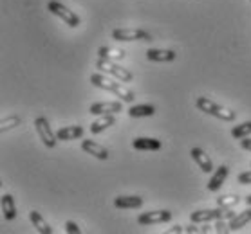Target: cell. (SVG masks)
<instances>
[{
    "mask_svg": "<svg viewBox=\"0 0 251 234\" xmlns=\"http://www.w3.org/2000/svg\"><path fill=\"white\" fill-rule=\"evenodd\" d=\"M132 148L134 149H141V151H155V149L163 148V143L157 141V139L152 137H137L132 141Z\"/></svg>",
    "mask_w": 251,
    "mask_h": 234,
    "instance_id": "cell-15",
    "label": "cell"
},
{
    "mask_svg": "<svg viewBox=\"0 0 251 234\" xmlns=\"http://www.w3.org/2000/svg\"><path fill=\"white\" fill-rule=\"evenodd\" d=\"M237 180H239V184H242V186H248V184H251V170H250V171L240 173L239 177H237Z\"/></svg>",
    "mask_w": 251,
    "mask_h": 234,
    "instance_id": "cell-28",
    "label": "cell"
},
{
    "mask_svg": "<svg viewBox=\"0 0 251 234\" xmlns=\"http://www.w3.org/2000/svg\"><path fill=\"white\" fill-rule=\"evenodd\" d=\"M195 106L197 110L201 112H204L208 115H213V117H217L221 121H226V123H231V121L237 119V112H233L231 108H226L223 105L215 103V101H211L210 97L206 96H201L195 99Z\"/></svg>",
    "mask_w": 251,
    "mask_h": 234,
    "instance_id": "cell-2",
    "label": "cell"
},
{
    "mask_svg": "<svg viewBox=\"0 0 251 234\" xmlns=\"http://www.w3.org/2000/svg\"><path fill=\"white\" fill-rule=\"evenodd\" d=\"M47 9H49V13H52L54 17L62 18L69 27H78L81 23L80 17H78L75 11H71L67 6H63L62 2H58V0H49V2H47Z\"/></svg>",
    "mask_w": 251,
    "mask_h": 234,
    "instance_id": "cell-5",
    "label": "cell"
},
{
    "mask_svg": "<svg viewBox=\"0 0 251 234\" xmlns=\"http://www.w3.org/2000/svg\"><path fill=\"white\" fill-rule=\"evenodd\" d=\"M240 204V196L239 194H223L217 198V206L219 207H233Z\"/></svg>",
    "mask_w": 251,
    "mask_h": 234,
    "instance_id": "cell-25",
    "label": "cell"
},
{
    "mask_svg": "<svg viewBox=\"0 0 251 234\" xmlns=\"http://www.w3.org/2000/svg\"><path fill=\"white\" fill-rule=\"evenodd\" d=\"M251 222V209H246L242 213H237L231 220H229V231H239V229L246 227Z\"/></svg>",
    "mask_w": 251,
    "mask_h": 234,
    "instance_id": "cell-21",
    "label": "cell"
},
{
    "mask_svg": "<svg viewBox=\"0 0 251 234\" xmlns=\"http://www.w3.org/2000/svg\"><path fill=\"white\" fill-rule=\"evenodd\" d=\"M155 114L154 105H134L128 108V115L132 119H139V117H152Z\"/></svg>",
    "mask_w": 251,
    "mask_h": 234,
    "instance_id": "cell-20",
    "label": "cell"
},
{
    "mask_svg": "<svg viewBox=\"0 0 251 234\" xmlns=\"http://www.w3.org/2000/svg\"><path fill=\"white\" fill-rule=\"evenodd\" d=\"M250 2H251V0H250Z\"/></svg>",
    "mask_w": 251,
    "mask_h": 234,
    "instance_id": "cell-31",
    "label": "cell"
},
{
    "mask_svg": "<svg viewBox=\"0 0 251 234\" xmlns=\"http://www.w3.org/2000/svg\"><path fill=\"white\" fill-rule=\"evenodd\" d=\"M20 123H22V119L18 115H7V117H4V119L0 121V131L4 133V131L11 130L15 126H20Z\"/></svg>",
    "mask_w": 251,
    "mask_h": 234,
    "instance_id": "cell-24",
    "label": "cell"
},
{
    "mask_svg": "<svg viewBox=\"0 0 251 234\" xmlns=\"http://www.w3.org/2000/svg\"><path fill=\"white\" fill-rule=\"evenodd\" d=\"M89 80H91V83L94 86L103 88V90H107V92H112L114 96H118L121 101H125V103H134V99H136V96H134V92H132L130 88H126V86L121 85V81L110 80V78H107L105 74H91Z\"/></svg>",
    "mask_w": 251,
    "mask_h": 234,
    "instance_id": "cell-1",
    "label": "cell"
},
{
    "mask_svg": "<svg viewBox=\"0 0 251 234\" xmlns=\"http://www.w3.org/2000/svg\"><path fill=\"white\" fill-rule=\"evenodd\" d=\"M34 130H36L38 137H40V141L44 143L46 148H54V146H56V141H58L56 131H52L47 117H44V115L36 117V119H34Z\"/></svg>",
    "mask_w": 251,
    "mask_h": 234,
    "instance_id": "cell-7",
    "label": "cell"
},
{
    "mask_svg": "<svg viewBox=\"0 0 251 234\" xmlns=\"http://www.w3.org/2000/svg\"><path fill=\"white\" fill-rule=\"evenodd\" d=\"M228 173H229V168H228V166H219L217 170L213 171L211 178L208 180V184H206V188H208V191H211V193H215V191H219V189L223 188L224 180L228 178Z\"/></svg>",
    "mask_w": 251,
    "mask_h": 234,
    "instance_id": "cell-12",
    "label": "cell"
},
{
    "mask_svg": "<svg viewBox=\"0 0 251 234\" xmlns=\"http://www.w3.org/2000/svg\"><path fill=\"white\" fill-rule=\"evenodd\" d=\"M83 128L80 125H73V126H62L60 130L56 131L58 141H75V139L83 137Z\"/></svg>",
    "mask_w": 251,
    "mask_h": 234,
    "instance_id": "cell-14",
    "label": "cell"
},
{
    "mask_svg": "<svg viewBox=\"0 0 251 234\" xmlns=\"http://www.w3.org/2000/svg\"><path fill=\"white\" fill-rule=\"evenodd\" d=\"M125 51L112 49V47H100V51H98V56L103 58V60H110V62H120L125 58Z\"/></svg>",
    "mask_w": 251,
    "mask_h": 234,
    "instance_id": "cell-22",
    "label": "cell"
},
{
    "mask_svg": "<svg viewBox=\"0 0 251 234\" xmlns=\"http://www.w3.org/2000/svg\"><path fill=\"white\" fill-rule=\"evenodd\" d=\"M176 58H177L176 51H170V49H149L147 51V60L149 62L168 63V62H174Z\"/></svg>",
    "mask_w": 251,
    "mask_h": 234,
    "instance_id": "cell-13",
    "label": "cell"
},
{
    "mask_svg": "<svg viewBox=\"0 0 251 234\" xmlns=\"http://www.w3.org/2000/svg\"><path fill=\"white\" fill-rule=\"evenodd\" d=\"M118 112H123V103L121 101H100V103H92L89 106V114L91 115L118 114Z\"/></svg>",
    "mask_w": 251,
    "mask_h": 234,
    "instance_id": "cell-9",
    "label": "cell"
},
{
    "mask_svg": "<svg viewBox=\"0 0 251 234\" xmlns=\"http://www.w3.org/2000/svg\"><path fill=\"white\" fill-rule=\"evenodd\" d=\"M65 231H67L69 234H80L81 229L78 227V223L73 222V220H69V222H65Z\"/></svg>",
    "mask_w": 251,
    "mask_h": 234,
    "instance_id": "cell-26",
    "label": "cell"
},
{
    "mask_svg": "<svg viewBox=\"0 0 251 234\" xmlns=\"http://www.w3.org/2000/svg\"><path fill=\"white\" fill-rule=\"evenodd\" d=\"M96 69L101 70V72H105V74L112 76V78H116V80L121 81V83H130V81H134V74H132L128 69L121 67L118 62H110V60L98 58Z\"/></svg>",
    "mask_w": 251,
    "mask_h": 234,
    "instance_id": "cell-4",
    "label": "cell"
},
{
    "mask_svg": "<svg viewBox=\"0 0 251 234\" xmlns=\"http://www.w3.org/2000/svg\"><path fill=\"white\" fill-rule=\"evenodd\" d=\"M237 213L231 207H217V209H199L190 214V220L194 223H210L217 220H231Z\"/></svg>",
    "mask_w": 251,
    "mask_h": 234,
    "instance_id": "cell-3",
    "label": "cell"
},
{
    "mask_svg": "<svg viewBox=\"0 0 251 234\" xmlns=\"http://www.w3.org/2000/svg\"><path fill=\"white\" fill-rule=\"evenodd\" d=\"M246 204H248V206H251V194H248V196H246Z\"/></svg>",
    "mask_w": 251,
    "mask_h": 234,
    "instance_id": "cell-30",
    "label": "cell"
},
{
    "mask_svg": "<svg viewBox=\"0 0 251 234\" xmlns=\"http://www.w3.org/2000/svg\"><path fill=\"white\" fill-rule=\"evenodd\" d=\"M114 206L118 209H139L143 206V198L141 196H116L114 198Z\"/></svg>",
    "mask_w": 251,
    "mask_h": 234,
    "instance_id": "cell-16",
    "label": "cell"
},
{
    "mask_svg": "<svg viewBox=\"0 0 251 234\" xmlns=\"http://www.w3.org/2000/svg\"><path fill=\"white\" fill-rule=\"evenodd\" d=\"M81 149H83V151H87L89 155H92V157L100 159V160H107L110 157L109 149L105 148L103 144L96 143V141H91V139H85V141H81Z\"/></svg>",
    "mask_w": 251,
    "mask_h": 234,
    "instance_id": "cell-10",
    "label": "cell"
},
{
    "mask_svg": "<svg viewBox=\"0 0 251 234\" xmlns=\"http://www.w3.org/2000/svg\"><path fill=\"white\" fill-rule=\"evenodd\" d=\"M112 38L116 42H152V35L145 29L123 27L112 31Z\"/></svg>",
    "mask_w": 251,
    "mask_h": 234,
    "instance_id": "cell-6",
    "label": "cell"
},
{
    "mask_svg": "<svg viewBox=\"0 0 251 234\" xmlns=\"http://www.w3.org/2000/svg\"><path fill=\"white\" fill-rule=\"evenodd\" d=\"M116 123V117L114 114H105V115H100V119H96L94 123L91 125V133L92 135H96V133H101V131H105L107 128H110V126Z\"/></svg>",
    "mask_w": 251,
    "mask_h": 234,
    "instance_id": "cell-17",
    "label": "cell"
},
{
    "mask_svg": "<svg viewBox=\"0 0 251 234\" xmlns=\"http://www.w3.org/2000/svg\"><path fill=\"white\" fill-rule=\"evenodd\" d=\"M215 233H229V223H226V220H217Z\"/></svg>",
    "mask_w": 251,
    "mask_h": 234,
    "instance_id": "cell-27",
    "label": "cell"
},
{
    "mask_svg": "<svg viewBox=\"0 0 251 234\" xmlns=\"http://www.w3.org/2000/svg\"><path fill=\"white\" fill-rule=\"evenodd\" d=\"M172 220V211L161 209V211H147L137 216L139 225H154V223H166Z\"/></svg>",
    "mask_w": 251,
    "mask_h": 234,
    "instance_id": "cell-8",
    "label": "cell"
},
{
    "mask_svg": "<svg viewBox=\"0 0 251 234\" xmlns=\"http://www.w3.org/2000/svg\"><path fill=\"white\" fill-rule=\"evenodd\" d=\"M240 146L244 149H248V151H251V139L250 137H244L242 141H240Z\"/></svg>",
    "mask_w": 251,
    "mask_h": 234,
    "instance_id": "cell-29",
    "label": "cell"
},
{
    "mask_svg": "<svg viewBox=\"0 0 251 234\" xmlns=\"http://www.w3.org/2000/svg\"><path fill=\"white\" fill-rule=\"evenodd\" d=\"M2 213H4V218L9 222L17 218V204H15L13 194H2Z\"/></svg>",
    "mask_w": 251,
    "mask_h": 234,
    "instance_id": "cell-18",
    "label": "cell"
},
{
    "mask_svg": "<svg viewBox=\"0 0 251 234\" xmlns=\"http://www.w3.org/2000/svg\"><path fill=\"white\" fill-rule=\"evenodd\" d=\"M231 135L235 139H244L248 135H251V121H246V123H240V125L233 126L231 128Z\"/></svg>",
    "mask_w": 251,
    "mask_h": 234,
    "instance_id": "cell-23",
    "label": "cell"
},
{
    "mask_svg": "<svg viewBox=\"0 0 251 234\" xmlns=\"http://www.w3.org/2000/svg\"><path fill=\"white\" fill-rule=\"evenodd\" d=\"M29 220H31V223L36 227V231H38L40 234H52V227L46 222V218L42 216L38 211L29 213Z\"/></svg>",
    "mask_w": 251,
    "mask_h": 234,
    "instance_id": "cell-19",
    "label": "cell"
},
{
    "mask_svg": "<svg viewBox=\"0 0 251 234\" xmlns=\"http://www.w3.org/2000/svg\"><path fill=\"white\" fill-rule=\"evenodd\" d=\"M190 157L194 159V162L199 166L202 173H211V171H213V162H211L210 155L206 153L204 149L192 148V149H190Z\"/></svg>",
    "mask_w": 251,
    "mask_h": 234,
    "instance_id": "cell-11",
    "label": "cell"
}]
</instances>
